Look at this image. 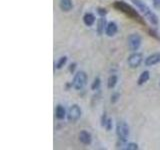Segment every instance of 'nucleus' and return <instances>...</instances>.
Listing matches in <instances>:
<instances>
[{
  "mask_svg": "<svg viewBox=\"0 0 160 150\" xmlns=\"http://www.w3.org/2000/svg\"><path fill=\"white\" fill-rule=\"evenodd\" d=\"M113 7L116 10H118V11L125 14L126 16H128L130 19H133L134 21H136L145 26L144 19L142 18V16H140V14L131 6V5L127 4L124 1H115L113 3Z\"/></svg>",
  "mask_w": 160,
  "mask_h": 150,
  "instance_id": "obj_1",
  "label": "nucleus"
},
{
  "mask_svg": "<svg viewBox=\"0 0 160 150\" xmlns=\"http://www.w3.org/2000/svg\"><path fill=\"white\" fill-rule=\"evenodd\" d=\"M133 4L136 6L140 11L143 13L147 20H149V22L152 25H157L158 24V16L155 14L151 8H150L146 3H144L142 0H131Z\"/></svg>",
  "mask_w": 160,
  "mask_h": 150,
  "instance_id": "obj_2",
  "label": "nucleus"
},
{
  "mask_svg": "<svg viewBox=\"0 0 160 150\" xmlns=\"http://www.w3.org/2000/svg\"><path fill=\"white\" fill-rule=\"evenodd\" d=\"M87 83V74L84 71H78L74 75L73 81H72V87L76 90H81Z\"/></svg>",
  "mask_w": 160,
  "mask_h": 150,
  "instance_id": "obj_3",
  "label": "nucleus"
},
{
  "mask_svg": "<svg viewBox=\"0 0 160 150\" xmlns=\"http://www.w3.org/2000/svg\"><path fill=\"white\" fill-rule=\"evenodd\" d=\"M116 134L121 142H126L129 137V127L126 122L119 121L116 124Z\"/></svg>",
  "mask_w": 160,
  "mask_h": 150,
  "instance_id": "obj_4",
  "label": "nucleus"
},
{
  "mask_svg": "<svg viewBox=\"0 0 160 150\" xmlns=\"http://www.w3.org/2000/svg\"><path fill=\"white\" fill-rule=\"evenodd\" d=\"M141 36L138 34H130L127 38V45L130 51H137L139 49L140 45H141Z\"/></svg>",
  "mask_w": 160,
  "mask_h": 150,
  "instance_id": "obj_5",
  "label": "nucleus"
},
{
  "mask_svg": "<svg viewBox=\"0 0 160 150\" xmlns=\"http://www.w3.org/2000/svg\"><path fill=\"white\" fill-rule=\"evenodd\" d=\"M143 61V55L142 53H139V52H134L132 53L127 59V62L128 65L131 68H137L140 66V64L142 63Z\"/></svg>",
  "mask_w": 160,
  "mask_h": 150,
  "instance_id": "obj_6",
  "label": "nucleus"
},
{
  "mask_svg": "<svg viewBox=\"0 0 160 150\" xmlns=\"http://www.w3.org/2000/svg\"><path fill=\"white\" fill-rule=\"evenodd\" d=\"M80 116H81V109H80V107L77 104L72 105V106L69 108V111L67 114V118L69 120V122H72V123L76 122L80 118Z\"/></svg>",
  "mask_w": 160,
  "mask_h": 150,
  "instance_id": "obj_7",
  "label": "nucleus"
},
{
  "mask_svg": "<svg viewBox=\"0 0 160 150\" xmlns=\"http://www.w3.org/2000/svg\"><path fill=\"white\" fill-rule=\"evenodd\" d=\"M144 63L146 66H153V65L160 63V52H156V53L149 55V56L145 59Z\"/></svg>",
  "mask_w": 160,
  "mask_h": 150,
  "instance_id": "obj_8",
  "label": "nucleus"
},
{
  "mask_svg": "<svg viewBox=\"0 0 160 150\" xmlns=\"http://www.w3.org/2000/svg\"><path fill=\"white\" fill-rule=\"evenodd\" d=\"M79 140H80V142L83 143L84 145H89L92 141L91 134L88 131H86V130H82V131L79 133Z\"/></svg>",
  "mask_w": 160,
  "mask_h": 150,
  "instance_id": "obj_9",
  "label": "nucleus"
},
{
  "mask_svg": "<svg viewBox=\"0 0 160 150\" xmlns=\"http://www.w3.org/2000/svg\"><path fill=\"white\" fill-rule=\"evenodd\" d=\"M117 31H118V27H117L116 23L115 22H108L107 23L106 29H105V33H106L107 36L112 37L117 33Z\"/></svg>",
  "mask_w": 160,
  "mask_h": 150,
  "instance_id": "obj_10",
  "label": "nucleus"
},
{
  "mask_svg": "<svg viewBox=\"0 0 160 150\" xmlns=\"http://www.w3.org/2000/svg\"><path fill=\"white\" fill-rule=\"evenodd\" d=\"M59 7L64 12H69L73 8L72 0H60L59 1Z\"/></svg>",
  "mask_w": 160,
  "mask_h": 150,
  "instance_id": "obj_11",
  "label": "nucleus"
},
{
  "mask_svg": "<svg viewBox=\"0 0 160 150\" xmlns=\"http://www.w3.org/2000/svg\"><path fill=\"white\" fill-rule=\"evenodd\" d=\"M106 19H105V17H101V18H99L98 19V21H97V33L99 35H101L104 33V30L106 29Z\"/></svg>",
  "mask_w": 160,
  "mask_h": 150,
  "instance_id": "obj_12",
  "label": "nucleus"
},
{
  "mask_svg": "<svg viewBox=\"0 0 160 150\" xmlns=\"http://www.w3.org/2000/svg\"><path fill=\"white\" fill-rule=\"evenodd\" d=\"M83 22H84L85 25H86V26H92V25L95 23V16H94V14L90 13V12L85 13L84 16H83Z\"/></svg>",
  "mask_w": 160,
  "mask_h": 150,
  "instance_id": "obj_13",
  "label": "nucleus"
},
{
  "mask_svg": "<svg viewBox=\"0 0 160 150\" xmlns=\"http://www.w3.org/2000/svg\"><path fill=\"white\" fill-rule=\"evenodd\" d=\"M65 115H66L65 108L62 106V105H58L56 109H55V116H56V118L59 120H62V119H64Z\"/></svg>",
  "mask_w": 160,
  "mask_h": 150,
  "instance_id": "obj_14",
  "label": "nucleus"
},
{
  "mask_svg": "<svg viewBox=\"0 0 160 150\" xmlns=\"http://www.w3.org/2000/svg\"><path fill=\"white\" fill-rule=\"evenodd\" d=\"M150 78V73L149 71H143L141 74H140V76L138 78V81H137V84L138 85H143L144 83H146Z\"/></svg>",
  "mask_w": 160,
  "mask_h": 150,
  "instance_id": "obj_15",
  "label": "nucleus"
},
{
  "mask_svg": "<svg viewBox=\"0 0 160 150\" xmlns=\"http://www.w3.org/2000/svg\"><path fill=\"white\" fill-rule=\"evenodd\" d=\"M117 81H118V77L116 75H111V76H109V78L107 80V87L109 89L114 88L115 85L117 84Z\"/></svg>",
  "mask_w": 160,
  "mask_h": 150,
  "instance_id": "obj_16",
  "label": "nucleus"
},
{
  "mask_svg": "<svg viewBox=\"0 0 160 150\" xmlns=\"http://www.w3.org/2000/svg\"><path fill=\"white\" fill-rule=\"evenodd\" d=\"M67 62V57L66 56H63L61 58H59V60L57 61L56 65H55V67H56L57 69H61L65 64H66Z\"/></svg>",
  "mask_w": 160,
  "mask_h": 150,
  "instance_id": "obj_17",
  "label": "nucleus"
},
{
  "mask_svg": "<svg viewBox=\"0 0 160 150\" xmlns=\"http://www.w3.org/2000/svg\"><path fill=\"white\" fill-rule=\"evenodd\" d=\"M121 149H125V150H137L138 149V145L136 143H126V144H123Z\"/></svg>",
  "mask_w": 160,
  "mask_h": 150,
  "instance_id": "obj_18",
  "label": "nucleus"
},
{
  "mask_svg": "<svg viewBox=\"0 0 160 150\" xmlns=\"http://www.w3.org/2000/svg\"><path fill=\"white\" fill-rule=\"evenodd\" d=\"M100 84H101V80L99 77H96L94 79V81L91 84V89L92 90H97L100 87Z\"/></svg>",
  "mask_w": 160,
  "mask_h": 150,
  "instance_id": "obj_19",
  "label": "nucleus"
},
{
  "mask_svg": "<svg viewBox=\"0 0 160 150\" xmlns=\"http://www.w3.org/2000/svg\"><path fill=\"white\" fill-rule=\"evenodd\" d=\"M148 32H149V35H150V36H152V37H154V38H156V39L160 40V35H158V33H157L156 31H155V30L150 29V30H148Z\"/></svg>",
  "mask_w": 160,
  "mask_h": 150,
  "instance_id": "obj_20",
  "label": "nucleus"
},
{
  "mask_svg": "<svg viewBox=\"0 0 160 150\" xmlns=\"http://www.w3.org/2000/svg\"><path fill=\"white\" fill-rule=\"evenodd\" d=\"M97 12H98V14H99L101 17H105V15L107 14V10L105 9V8H101V7H99V8L97 9Z\"/></svg>",
  "mask_w": 160,
  "mask_h": 150,
  "instance_id": "obj_21",
  "label": "nucleus"
},
{
  "mask_svg": "<svg viewBox=\"0 0 160 150\" xmlns=\"http://www.w3.org/2000/svg\"><path fill=\"white\" fill-rule=\"evenodd\" d=\"M119 97H120V95H119V93H113L112 95H111V103H115V102H117L118 101V99H119Z\"/></svg>",
  "mask_w": 160,
  "mask_h": 150,
  "instance_id": "obj_22",
  "label": "nucleus"
},
{
  "mask_svg": "<svg viewBox=\"0 0 160 150\" xmlns=\"http://www.w3.org/2000/svg\"><path fill=\"white\" fill-rule=\"evenodd\" d=\"M104 127L106 128L107 131H109V130H111V129H112V120L108 118L107 122H106V124H105V126H104Z\"/></svg>",
  "mask_w": 160,
  "mask_h": 150,
  "instance_id": "obj_23",
  "label": "nucleus"
},
{
  "mask_svg": "<svg viewBox=\"0 0 160 150\" xmlns=\"http://www.w3.org/2000/svg\"><path fill=\"white\" fill-rule=\"evenodd\" d=\"M107 120H108V118H107V115H106V113H103V115H102V118H101V125H102V126H105V124H106Z\"/></svg>",
  "mask_w": 160,
  "mask_h": 150,
  "instance_id": "obj_24",
  "label": "nucleus"
},
{
  "mask_svg": "<svg viewBox=\"0 0 160 150\" xmlns=\"http://www.w3.org/2000/svg\"><path fill=\"white\" fill-rule=\"evenodd\" d=\"M153 6L156 9H160V0H153Z\"/></svg>",
  "mask_w": 160,
  "mask_h": 150,
  "instance_id": "obj_25",
  "label": "nucleus"
},
{
  "mask_svg": "<svg viewBox=\"0 0 160 150\" xmlns=\"http://www.w3.org/2000/svg\"><path fill=\"white\" fill-rule=\"evenodd\" d=\"M75 68H76V63H73V64H70V66H69V71L70 72H73Z\"/></svg>",
  "mask_w": 160,
  "mask_h": 150,
  "instance_id": "obj_26",
  "label": "nucleus"
}]
</instances>
